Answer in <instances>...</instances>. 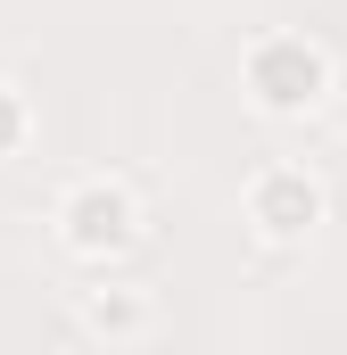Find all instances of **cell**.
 I'll return each mask as SVG.
<instances>
[{
    "label": "cell",
    "instance_id": "obj_2",
    "mask_svg": "<svg viewBox=\"0 0 347 355\" xmlns=\"http://www.w3.org/2000/svg\"><path fill=\"white\" fill-rule=\"evenodd\" d=\"M141 190L133 182H116V174H83V182H67L58 190V207H50V232H58V248L75 257V265L91 272H108L116 257H133L141 248Z\"/></svg>",
    "mask_w": 347,
    "mask_h": 355
},
{
    "label": "cell",
    "instance_id": "obj_6",
    "mask_svg": "<svg viewBox=\"0 0 347 355\" xmlns=\"http://www.w3.org/2000/svg\"><path fill=\"white\" fill-rule=\"evenodd\" d=\"M67 355H83V347H67Z\"/></svg>",
    "mask_w": 347,
    "mask_h": 355
},
{
    "label": "cell",
    "instance_id": "obj_3",
    "mask_svg": "<svg viewBox=\"0 0 347 355\" xmlns=\"http://www.w3.org/2000/svg\"><path fill=\"white\" fill-rule=\"evenodd\" d=\"M240 223L257 232L264 248H306V240L331 223V190H323V174H314V166L273 157V166H257V174H248V190H240Z\"/></svg>",
    "mask_w": 347,
    "mask_h": 355
},
{
    "label": "cell",
    "instance_id": "obj_5",
    "mask_svg": "<svg viewBox=\"0 0 347 355\" xmlns=\"http://www.w3.org/2000/svg\"><path fill=\"white\" fill-rule=\"evenodd\" d=\"M25 149H33V99H25L17 83H0V166L25 157Z\"/></svg>",
    "mask_w": 347,
    "mask_h": 355
},
{
    "label": "cell",
    "instance_id": "obj_1",
    "mask_svg": "<svg viewBox=\"0 0 347 355\" xmlns=\"http://www.w3.org/2000/svg\"><path fill=\"white\" fill-rule=\"evenodd\" d=\"M240 91H248L257 116L298 124V116H314V107L339 91V67H331V50H323L314 33H298V25H264L257 42L240 50Z\"/></svg>",
    "mask_w": 347,
    "mask_h": 355
},
{
    "label": "cell",
    "instance_id": "obj_4",
    "mask_svg": "<svg viewBox=\"0 0 347 355\" xmlns=\"http://www.w3.org/2000/svg\"><path fill=\"white\" fill-rule=\"evenodd\" d=\"M75 322H83L91 339H108V347H133V339H149L158 297L141 281H91L83 297H75Z\"/></svg>",
    "mask_w": 347,
    "mask_h": 355
}]
</instances>
